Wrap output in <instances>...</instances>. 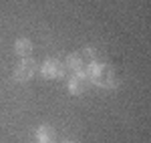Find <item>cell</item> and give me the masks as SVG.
Instances as JSON below:
<instances>
[{"label": "cell", "instance_id": "7", "mask_svg": "<svg viewBox=\"0 0 151 143\" xmlns=\"http://www.w3.org/2000/svg\"><path fill=\"white\" fill-rule=\"evenodd\" d=\"M14 50H16V55H18V57H24V59H26V57L32 52V45H30V40H28V38H20V40H16Z\"/></svg>", "mask_w": 151, "mask_h": 143}, {"label": "cell", "instance_id": "6", "mask_svg": "<svg viewBox=\"0 0 151 143\" xmlns=\"http://www.w3.org/2000/svg\"><path fill=\"white\" fill-rule=\"evenodd\" d=\"M36 139H38L40 143H52V141H55V129L48 127V125L38 127V131H36Z\"/></svg>", "mask_w": 151, "mask_h": 143}, {"label": "cell", "instance_id": "2", "mask_svg": "<svg viewBox=\"0 0 151 143\" xmlns=\"http://www.w3.org/2000/svg\"><path fill=\"white\" fill-rule=\"evenodd\" d=\"M67 65H69L70 69L75 73H85L89 71V67L95 65V52L91 48H81V50H77V52H73L67 60Z\"/></svg>", "mask_w": 151, "mask_h": 143}, {"label": "cell", "instance_id": "1", "mask_svg": "<svg viewBox=\"0 0 151 143\" xmlns=\"http://www.w3.org/2000/svg\"><path fill=\"white\" fill-rule=\"evenodd\" d=\"M89 77V81L99 87H111L113 85V79H115V73H113V67L109 65H91L89 71L85 73Z\"/></svg>", "mask_w": 151, "mask_h": 143}, {"label": "cell", "instance_id": "4", "mask_svg": "<svg viewBox=\"0 0 151 143\" xmlns=\"http://www.w3.org/2000/svg\"><path fill=\"white\" fill-rule=\"evenodd\" d=\"M87 85H89V77L83 75V73H77V75L69 81L70 95H81V93H85V91H87Z\"/></svg>", "mask_w": 151, "mask_h": 143}, {"label": "cell", "instance_id": "5", "mask_svg": "<svg viewBox=\"0 0 151 143\" xmlns=\"http://www.w3.org/2000/svg\"><path fill=\"white\" fill-rule=\"evenodd\" d=\"M42 75H45L47 79H55V77L58 79V77L65 75V67H63V63H58L57 59H50L42 65Z\"/></svg>", "mask_w": 151, "mask_h": 143}, {"label": "cell", "instance_id": "3", "mask_svg": "<svg viewBox=\"0 0 151 143\" xmlns=\"http://www.w3.org/2000/svg\"><path fill=\"white\" fill-rule=\"evenodd\" d=\"M36 63L32 59H22V63H18V67L14 69V79L16 81H28L32 79L36 73Z\"/></svg>", "mask_w": 151, "mask_h": 143}]
</instances>
